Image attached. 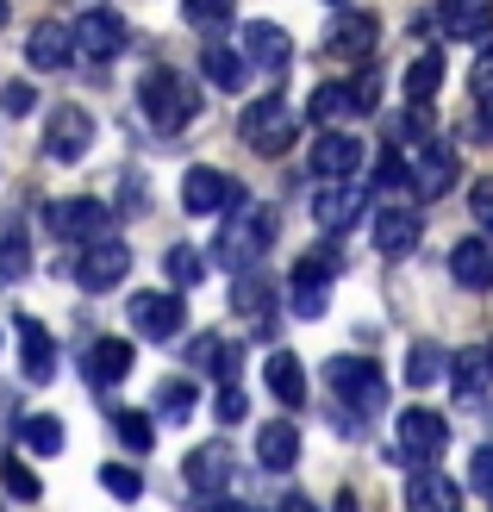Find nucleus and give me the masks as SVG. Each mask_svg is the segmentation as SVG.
I'll return each instance as SVG.
<instances>
[{"instance_id":"09e8293b","label":"nucleus","mask_w":493,"mask_h":512,"mask_svg":"<svg viewBox=\"0 0 493 512\" xmlns=\"http://www.w3.org/2000/svg\"><path fill=\"white\" fill-rule=\"evenodd\" d=\"M475 94H493V50H481V63H475Z\"/></svg>"},{"instance_id":"49530a36","label":"nucleus","mask_w":493,"mask_h":512,"mask_svg":"<svg viewBox=\"0 0 493 512\" xmlns=\"http://www.w3.org/2000/svg\"><path fill=\"white\" fill-rule=\"evenodd\" d=\"M475 132L493 144V94H475Z\"/></svg>"},{"instance_id":"dca6fc26","label":"nucleus","mask_w":493,"mask_h":512,"mask_svg":"<svg viewBox=\"0 0 493 512\" xmlns=\"http://www.w3.org/2000/svg\"><path fill=\"white\" fill-rule=\"evenodd\" d=\"M425 25H437L444 38H481L493 25V0H437L425 13Z\"/></svg>"},{"instance_id":"864d4df0","label":"nucleus","mask_w":493,"mask_h":512,"mask_svg":"<svg viewBox=\"0 0 493 512\" xmlns=\"http://www.w3.org/2000/svg\"><path fill=\"white\" fill-rule=\"evenodd\" d=\"M331 7H344V0H331Z\"/></svg>"},{"instance_id":"412c9836","label":"nucleus","mask_w":493,"mask_h":512,"mask_svg":"<svg viewBox=\"0 0 493 512\" xmlns=\"http://www.w3.org/2000/svg\"><path fill=\"white\" fill-rule=\"evenodd\" d=\"M444 375H450L456 400H481V394L493 388V350H487V344H469V350H456Z\"/></svg>"},{"instance_id":"6ab92c4d","label":"nucleus","mask_w":493,"mask_h":512,"mask_svg":"<svg viewBox=\"0 0 493 512\" xmlns=\"http://www.w3.org/2000/svg\"><path fill=\"white\" fill-rule=\"evenodd\" d=\"M356 163H362V144L350 132H319V144H313L319 182H356Z\"/></svg>"},{"instance_id":"4c0bfd02","label":"nucleus","mask_w":493,"mask_h":512,"mask_svg":"<svg viewBox=\"0 0 493 512\" xmlns=\"http://www.w3.org/2000/svg\"><path fill=\"white\" fill-rule=\"evenodd\" d=\"M113 431H119V444L138 450V456H150V444H157V425H150V413H113Z\"/></svg>"},{"instance_id":"c85d7f7f","label":"nucleus","mask_w":493,"mask_h":512,"mask_svg":"<svg viewBox=\"0 0 493 512\" xmlns=\"http://www.w3.org/2000/svg\"><path fill=\"white\" fill-rule=\"evenodd\" d=\"M125 375H132V344H125V338H100L88 350V381H94V388H119Z\"/></svg>"},{"instance_id":"4468645a","label":"nucleus","mask_w":493,"mask_h":512,"mask_svg":"<svg viewBox=\"0 0 493 512\" xmlns=\"http://www.w3.org/2000/svg\"><path fill=\"white\" fill-rule=\"evenodd\" d=\"M125 319H132V331H138V338H150V344H169L188 313H181V300H175V294H138Z\"/></svg>"},{"instance_id":"c03bdc74","label":"nucleus","mask_w":493,"mask_h":512,"mask_svg":"<svg viewBox=\"0 0 493 512\" xmlns=\"http://www.w3.org/2000/svg\"><path fill=\"white\" fill-rule=\"evenodd\" d=\"M119 207H125V213H144V207H150V182H144L138 169L125 175V188H119Z\"/></svg>"},{"instance_id":"72a5a7b5","label":"nucleus","mask_w":493,"mask_h":512,"mask_svg":"<svg viewBox=\"0 0 493 512\" xmlns=\"http://www.w3.org/2000/svg\"><path fill=\"white\" fill-rule=\"evenodd\" d=\"M200 406V388L188 375H169L163 388H157V419H175V425H188V413Z\"/></svg>"},{"instance_id":"8fccbe9b","label":"nucleus","mask_w":493,"mask_h":512,"mask_svg":"<svg viewBox=\"0 0 493 512\" xmlns=\"http://www.w3.org/2000/svg\"><path fill=\"white\" fill-rule=\"evenodd\" d=\"M275 512H313V500H306V494H288V500H281Z\"/></svg>"},{"instance_id":"c9c22d12","label":"nucleus","mask_w":493,"mask_h":512,"mask_svg":"<svg viewBox=\"0 0 493 512\" xmlns=\"http://www.w3.org/2000/svg\"><path fill=\"white\" fill-rule=\"evenodd\" d=\"M181 19L200 25V32H219V25L238 19V0H181Z\"/></svg>"},{"instance_id":"9d476101","label":"nucleus","mask_w":493,"mask_h":512,"mask_svg":"<svg viewBox=\"0 0 493 512\" xmlns=\"http://www.w3.org/2000/svg\"><path fill=\"white\" fill-rule=\"evenodd\" d=\"M69 38H75V57H88V63H113L119 50H125V19L113 7H88L82 25H69Z\"/></svg>"},{"instance_id":"f03ea898","label":"nucleus","mask_w":493,"mask_h":512,"mask_svg":"<svg viewBox=\"0 0 493 512\" xmlns=\"http://www.w3.org/2000/svg\"><path fill=\"white\" fill-rule=\"evenodd\" d=\"M300 132V119L288 107V94H263V100H250L244 119H238V138L256 150V157H288V144Z\"/></svg>"},{"instance_id":"f704fd0d","label":"nucleus","mask_w":493,"mask_h":512,"mask_svg":"<svg viewBox=\"0 0 493 512\" xmlns=\"http://www.w3.org/2000/svg\"><path fill=\"white\" fill-rule=\"evenodd\" d=\"M25 269H32V250H25V225L7 219V225H0V281H19Z\"/></svg>"},{"instance_id":"e433bc0d","label":"nucleus","mask_w":493,"mask_h":512,"mask_svg":"<svg viewBox=\"0 0 493 512\" xmlns=\"http://www.w3.org/2000/svg\"><path fill=\"white\" fill-rule=\"evenodd\" d=\"M100 488H107L113 500H125V506H138L144 500V475L132 463H107V469H100Z\"/></svg>"},{"instance_id":"5701e85b","label":"nucleus","mask_w":493,"mask_h":512,"mask_svg":"<svg viewBox=\"0 0 493 512\" xmlns=\"http://www.w3.org/2000/svg\"><path fill=\"white\" fill-rule=\"evenodd\" d=\"M450 275H456V288L487 294V288H493V244H487V238H462V244L450 250Z\"/></svg>"},{"instance_id":"f257e3e1","label":"nucleus","mask_w":493,"mask_h":512,"mask_svg":"<svg viewBox=\"0 0 493 512\" xmlns=\"http://www.w3.org/2000/svg\"><path fill=\"white\" fill-rule=\"evenodd\" d=\"M138 113L150 119L157 138H175V132H188V125L200 119V88L181 69H150L138 82Z\"/></svg>"},{"instance_id":"de8ad7c7","label":"nucleus","mask_w":493,"mask_h":512,"mask_svg":"<svg viewBox=\"0 0 493 512\" xmlns=\"http://www.w3.org/2000/svg\"><path fill=\"white\" fill-rule=\"evenodd\" d=\"M0 107H7V113H32V88H25V82H13L7 94H0Z\"/></svg>"},{"instance_id":"3c124183","label":"nucleus","mask_w":493,"mask_h":512,"mask_svg":"<svg viewBox=\"0 0 493 512\" xmlns=\"http://www.w3.org/2000/svg\"><path fill=\"white\" fill-rule=\"evenodd\" d=\"M219 512H256V506H244V500H238V506H219Z\"/></svg>"},{"instance_id":"2eb2a0df","label":"nucleus","mask_w":493,"mask_h":512,"mask_svg":"<svg viewBox=\"0 0 493 512\" xmlns=\"http://www.w3.org/2000/svg\"><path fill=\"white\" fill-rule=\"evenodd\" d=\"M406 188L419 194V200H444V194L456 188V150L431 138L425 157H419V169H406Z\"/></svg>"},{"instance_id":"37998d69","label":"nucleus","mask_w":493,"mask_h":512,"mask_svg":"<svg viewBox=\"0 0 493 512\" xmlns=\"http://www.w3.org/2000/svg\"><path fill=\"white\" fill-rule=\"evenodd\" d=\"M213 413H219L225 425H238V419L250 413V400H244V388H238V381H225V388H219V400H213Z\"/></svg>"},{"instance_id":"9b49d317","label":"nucleus","mask_w":493,"mask_h":512,"mask_svg":"<svg viewBox=\"0 0 493 512\" xmlns=\"http://www.w3.org/2000/svg\"><path fill=\"white\" fill-rule=\"evenodd\" d=\"M88 144H94V119H88V107H57V113L44 119V157L75 163V157H88Z\"/></svg>"},{"instance_id":"a19ab883","label":"nucleus","mask_w":493,"mask_h":512,"mask_svg":"<svg viewBox=\"0 0 493 512\" xmlns=\"http://www.w3.org/2000/svg\"><path fill=\"white\" fill-rule=\"evenodd\" d=\"M469 213L481 225V238H493V175H481V182L469 188Z\"/></svg>"},{"instance_id":"0eeeda50","label":"nucleus","mask_w":493,"mask_h":512,"mask_svg":"<svg viewBox=\"0 0 493 512\" xmlns=\"http://www.w3.org/2000/svg\"><path fill=\"white\" fill-rule=\"evenodd\" d=\"M181 207H188L194 219L225 213V207H231V213H244V207H250V194H244L238 182H231L225 169H206V163H200V169L181 175Z\"/></svg>"},{"instance_id":"ea45409f","label":"nucleus","mask_w":493,"mask_h":512,"mask_svg":"<svg viewBox=\"0 0 493 512\" xmlns=\"http://www.w3.org/2000/svg\"><path fill=\"white\" fill-rule=\"evenodd\" d=\"M200 275H206L200 250H194V244H175V250H169V281H175V288H194Z\"/></svg>"},{"instance_id":"2f4dec72","label":"nucleus","mask_w":493,"mask_h":512,"mask_svg":"<svg viewBox=\"0 0 493 512\" xmlns=\"http://www.w3.org/2000/svg\"><path fill=\"white\" fill-rule=\"evenodd\" d=\"M200 69H206V82H213V88H225V94H231V88H238L244 75H250V69H244V57H238V50H231V44H219V38L206 44Z\"/></svg>"},{"instance_id":"1a4fd4ad","label":"nucleus","mask_w":493,"mask_h":512,"mask_svg":"<svg viewBox=\"0 0 493 512\" xmlns=\"http://www.w3.org/2000/svg\"><path fill=\"white\" fill-rule=\"evenodd\" d=\"M125 269H132V250L119 238H94V244H82V256H75V281H82L88 294H113L125 281Z\"/></svg>"},{"instance_id":"a878e982","label":"nucleus","mask_w":493,"mask_h":512,"mask_svg":"<svg viewBox=\"0 0 493 512\" xmlns=\"http://www.w3.org/2000/svg\"><path fill=\"white\" fill-rule=\"evenodd\" d=\"M263 381H269V394L288 406V413H294V406H306V369H300L294 350H275L269 363H263Z\"/></svg>"},{"instance_id":"cd10ccee","label":"nucleus","mask_w":493,"mask_h":512,"mask_svg":"<svg viewBox=\"0 0 493 512\" xmlns=\"http://www.w3.org/2000/svg\"><path fill=\"white\" fill-rule=\"evenodd\" d=\"M306 113H313L325 132H337V125L356 119L362 107H356V88H350V82H319V88H313V100H306Z\"/></svg>"},{"instance_id":"20e7f679","label":"nucleus","mask_w":493,"mask_h":512,"mask_svg":"<svg viewBox=\"0 0 493 512\" xmlns=\"http://www.w3.org/2000/svg\"><path fill=\"white\" fill-rule=\"evenodd\" d=\"M275 244V213L269 207H244V219H231L225 225V232H219V244H213V256H219V263L225 269H256V263H263V250Z\"/></svg>"},{"instance_id":"58836bf2","label":"nucleus","mask_w":493,"mask_h":512,"mask_svg":"<svg viewBox=\"0 0 493 512\" xmlns=\"http://www.w3.org/2000/svg\"><path fill=\"white\" fill-rule=\"evenodd\" d=\"M0 481H7V494H13V500H25V506L44 494V488H38V469L25 463V456H7V463H0Z\"/></svg>"},{"instance_id":"a211bd4d","label":"nucleus","mask_w":493,"mask_h":512,"mask_svg":"<svg viewBox=\"0 0 493 512\" xmlns=\"http://www.w3.org/2000/svg\"><path fill=\"white\" fill-rule=\"evenodd\" d=\"M256 463H263L269 475H288L300 463V425L294 419H269L263 431H256Z\"/></svg>"},{"instance_id":"a18cd8bd","label":"nucleus","mask_w":493,"mask_h":512,"mask_svg":"<svg viewBox=\"0 0 493 512\" xmlns=\"http://www.w3.org/2000/svg\"><path fill=\"white\" fill-rule=\"evenodd\" d=\"M469 481H475V494H493V444H481L469 456Z\"/></svg>"},{"instance_id":"423d86ee","label":"nucleus","mask_w":493,"mask_h":512,"mask_svg":"<svg viewBox=\"0 0 493 512\" xmlns=\"http://www.w3.org/2000/svg\"><path fill=\"white\" fill-rule=\"evenodd\" d=\"M238 57L250 75H288L294 63V38L281 32L275 19H244V32H238Z\"/></svg>"},{"instance_id":"b1692460","label":"nucleus","mask_w":493,"mask_h":512,"mask_svg":"<svg viewBox=\"0 0 493 512\" xmlns=\"http://www.w3.org/2000/svg\"><path fill=\"white\" fill-rule=\"evenodd\" d=\"M406 512H462L456 481L437 475V469H412V481H406Z\"/></svg>"},{"instance_id":"f8f14e48","label":"nucleus","mask_w":493,"mask_h":512,"mask_svg":"<svg viewBox=\"0 0 493 512\" xmlns=\"http://www.w3.org/2000/svg\"><path fill=\"white\" fill-rule=\"evenodd\" d=\"M231 469H238V456H231V444H200V450H188V463H181V481H188L194 494H225L231 488Z\"/></svg>"},{"instance_id":"473e14b6","label":"nucleus","mask_w":493,"mask_h":512,"mask_svg":"<svg viewBox=\"0 0 493 512\" xmlns=\"http://www.w3.org/2000/svg\"><path fill=\"white\" fill-rule=\"evenodd\" d=\"M444 369H450V350H444V344L419 338V344L406 350V381H412V388H431V381L444 375Z\"/></svg>"},{"instance_id":"39448f33","label":"nucleus","mask_w":493,"mask_h":512,"mask_svg":"<svg viewBox=\"0 0 493 512\" xmlns=\"http://www.w3.org/2000/svg\"><path fill=\"white\" fill-rule=\"evenodd\" d=\"M44 225H50V232H57L63 244L113 238V213L100 207V200H88V194H63V200H50V207H44Z\"/></svg>"},{"instance_id":"393cba45","label":"nucleus","mask_w":493,"mask_h":512,"mask_svg":"<svg viewBox=\"0 0 493 512\" xmlns=\"http://www.w3.org/2000/svg\"><path fill=\"white\" fill-rule=\"evenodd\" d=\"M356 213H362V188H356V182H319L313 219L325 225V232H344V225H356Z\"/></svg>"},{"instance_id":"79ce46f5","label":"nucleus","mask_w":493,"mask_h":512,"mask_svg":"<svg viewBox=\"0 0 493 512\" xmlns=\"http://www.w3.org/2000/svg\"><path fill=\"white\" fill-rule=\"evenodd\" d=\"M375 182H381V188H400V182H406V157H400V144H381V163H375Z\"/></svg>"},{"instance_id":"bb28decb","label":"nucleus","mask_w":493,"mask_h":512,"mask_svg":"<svg viewBox=\"0 0 493 512\" xmlns=\"http://www.w3.org/2000/svg\"><path fill=\"white\" fill-rule=\"evenodd\" d=\"M231 313L250 319V325H269V319H275V288H269L256 269H244L238 281H231Z\"/></svg>"},{"instance_id":"ddd939ff","label":"nucleus","mask_w":493,"mask_h":512,"mask_svg":"<svg viewBox=\"0 0 493 512\" xmlns=\"http://www.w3.org/2000/svg\"><path fill=\"white\" fill-rule=\"evenodd\" d=\"M375 44H381V19H375V13H362V7L337 13V19H331V32H325V50H331V57H350V63H362Z\"/></svg>"},{"instance_id":"7c9ffc66","label":"nucleus","mask_w":493,"mask_h":512,"mask_svg":"<svg viewBox=\"0 0 493 512\" xmlns=\"http://www.w3.org/2000/svg\"><path fill=\"white\" fill-rule=\"evenodd\" d=\"M19 450H25V456H57V450H63L57 413H25V419H19Z\"/></svg>"},{"instance_id":"603ef678","label":"nucleus","mask_w":493,"mask_h":512,"mask_svg":"<svg viewBox=\"0 0 493 512\" xmlns=\"http://www.w3.org/2000/svg\"><path fill=\"white\" fill-rule=\"evenodd\" d=\"M0 25H7V0H0Z\"/></svg>"},{"instance_id":"c756f323","label":"nucleus","mask_w":493,"mask_h":512,"mask_svg":"<svg viewBox=\"0 0 493 512\" xmlns=\"http://www.w3.org/2000/svg\"><path fill=\"white\" fill-rule=\"evenodd\" d=\"M406 107H425V100H437L444 94V50H425V57H412V69H406Z\"/></svg>"},{"instance_id":"f3484780","label":"nucleus","mask_w":493,"mask_h":512,"mask_svg":"<svg viewBox=\"0 0 493 512\" xmlns=\"http://www.w3.org/2000/svg\"><path fill=\"white\" fill-rule=\"evenodd\" d=\"M25 63H32L38 75H57L75 63V38H69V25L63 19H44L32 38H25Z\"/></svg>"},{"instance_id":"7ed1b4c3","label":"nucleus","mask_w":493,"mask_h":512,"mask_svg":"<svg viewBox=\"0 0 493 512\" xmlns=\"http://www.w3.org/2000/svg\"><path fill=\"white\" fill-rule=\"evenodd\" d=\"M325 381H331V400L350 406V413H381L387 406V375L369 363V356H331Z\"/></svg>"},{"instance_id":"4be33fe9","label":"nucleus","mask_w":493,"mask_h":512,"mask_svg":"<svg viewBox=\"0 0 493 512\" xmlns=\"http://www.w3.org/2000/svg\"><path fill=\"white\" fill-rule=\"evenodd\" d=\"M13 331H19V363H25V381H50L57 375V338L38 325V319H13Z\"/></svg>"},{"instance_id":"aec40b11","label":"nucleus","mask_w":493,"mask_h":512,"mask_svg":"<svg viewBox=\"0 0 493 512\" xmlns=\"http://www.w3.org/2000/svg\"><path fill=\"white\" fill-rule=\"evenodd\" d=\"M419 232H425V219L412 207H381L375 213V250L381 256H412L419 250Z\"/></svg>"},{"instance_id":"6e6552de","label":"nucleus","mask_w":493,"mask_h":512,"mask_svg":"<svg viewBox=\"0 0 493 512\" xmlns=\"http://www.w3.org/2000/svg\"><path fill=\"white\" fill-rule=\"evenodd\" d=\"M394 431H400V456L406 463H437L444 456V444H450V425L431 413V406H406V413L394 419Z\"/></svg>"}]
</instances>
